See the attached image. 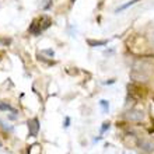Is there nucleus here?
I'll list each match as a JSON object with an SVG mask.
<instances>
[{
    "label": "nucleus",
    "instance_id": "0eeeda50",
    "mask_svg": "<svg viewBox=\"0 0 154 154\" xmlns=\"http://www.w3.org/2000/svg\"><path fill=\"white\" fill-rule=\"evenodd\" d=\"M100 105L102 106V109L105 111H108V108H109V104H108V101H105V100H102V101H100Z\"/></svg>",
    "mask_w": 154,
    "mask_h": 154
},
{
    "label": "nucleus",
    "instance_id": "7ed1b4c3",
    "mask_svg": "<svg viewBox=\"0 0 154 154\" xmlns=\"http://www.w3.org/2000/svg\"><path fill=\"white\" fill-rule=\"evenodd\" d=\"M128 119H130V121H140L143 118V114H140V112H128Z\"/></svg>",
    "mask_w": 154,
    "mask_h": 154
},
{
    "label": "nucleus",
    "instance_id": "f03ea898",
    "mask_svg": "<svg viewBox=\"0 0 154 154\" xmlns=\"http://www.w3.org/2000/svg\"><path fill=\"white\" fill-rule=\"evenodd\" d=\"M28 129H29V136L35 137L38 134V130H39V121H38V118H34V119L28 121Z\"/></svg>",
    "mask_w": 154,
    "mask_h": 154
},
{
    "label": "nucleus",
    "instance_id": "423d86ee",
    "mask_svg": "<svg viewBox=\"0 0 154 154\" xmlns=\"http://www.w3.org/2000/svg\"><path fill=\"white\" fill-rule=\"evenodd\" d=\"M0 111H11V112H14V114H16V109H14V108H11L8 104H4V102H0Z\"/></svg>",
    "mask_w": 154,
    "mask_h": 154
},
{
    "label": "nucleus",
    "instance_id": "f257e3e1",
    "mask_svg": "<svg viewBox=\"0 0 154 154\" xmlns=\"http://www.w3.org/2000/svg\"><path fill=\"white\" fill-rule=\"evenodd\" d=\"M51 25H52V20H51L48 16H41L31 23L28 31L32 34V35H39L42 31L48 29Z\"/></svg>",
    "mask_w": 154,
    "mask_h": 154
},
{
    "label": "nucleus",
    "instance_id": "1a4fd4ad",
    "mask_svg": "<svg viewBox=\"0 0 154 154\" xmlns=\"http://www.w3.org/2000/svg\"><path fill=\"white\" fill-rule=\"evenodd\" d=\"M69 123H70V118H66V121H65V126H66V128L69 126Z\"/></svg>",
    "mask_w": 154,
    "mask_h": 154
},
{
    "label": "nucleus",
    "instance_id": "20e7f679",
    "mask_svg": "<svg viewBox=\"0 0 154 154\" xmlns=\"http://www.w3.org/2000/svg\"><path fill=\"white\" fill-rule=\"evenodd\" d=\"M137 2H140V0H130V2H128V3H125V4H122L121 7H118L116 8V13H121V11H123V10H126L128 7H130V6H133V4H136Z\"/></svg>",
    "mask_w": 154,
    "mask_h": 154
},
{
    "label": "nucleus",
    "instance_id": "9b49d317",
    "mask_svg": "<svg viewBox=\"0 0 154 154\" xmlns=\"http://www.w3.org/2000/svg\"><path fill=\"white\" fill-rule=\"evenodd\" d=\"M0 146H2V142H0Z\"/></svg>",
    "mask_w": 154,
    "mask_h": 154
},
{
    "label": "nucleus",
    "instance_id": "6e6552de",
    "mask_svg": "<svg viewBox=\"0 0 154 154\" xmlns=\"http://www.w3.org/2000/svg\"><path fill=\"white\" fill-rule=\"evenodd\" d=\"M108 128H109V123H104V126H102V129H101V133H104Z\"/></svg>",
    "mask_w": 154,
    "mask_h": 154
},
{
    "label": "nucleus",
    "instance_id": "9d476101",
    "mask_svg": "<svg viewBox=\"0 0 154 154\" xmlns=\"http://www.w3.org/2000/svg\"><path fill=\"white\" fill-rule=\"evenodd\" d=\"M70 2H72V3H74V2H76V0H70Z\"/></svg>",
    "mask_w": 154,
    "mask_h": 154
},
{
    "label": "nucleus",
    "instance_id": "39448f33",
    "mask_svg": "<svg viewBox=\"0 0 154 154\" xmlns=\"http://www.w3.org/2000/svg\"><path fill=\"white\" fill-rule=\"evenodd\" d=\"M87 42H88L90 46H104V45L108 44V41H93V39H88Z\"/></svg>",
    "mask_w": 154,
    "mask_h": 154
}]
</instances>
